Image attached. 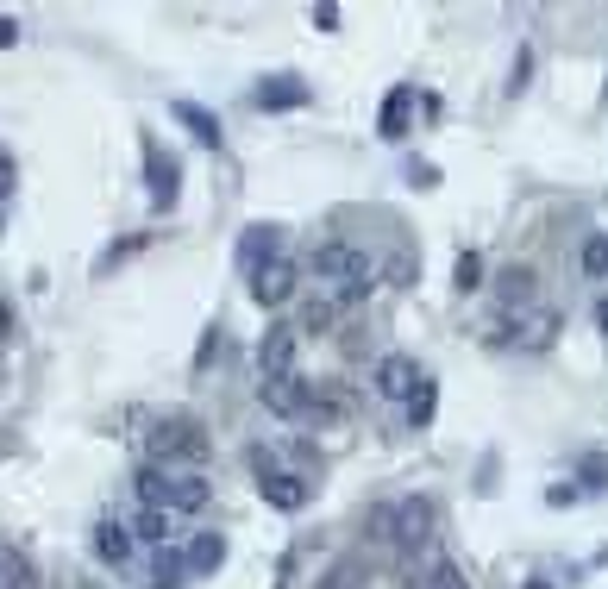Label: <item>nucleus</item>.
Here are the masks:
<instances>
[{"label": "nucleus", "instance_id": "f257e3e1", "mask_svg": "<svg viewBox=\"0 0 608 589\" xmlns=\"http://www.w3.org/2000/svg\"><path fill=\"white\" fill-rule=\"evenodd\" d=\"M145 452H151V464L170 470L176 458L182 464H201L207 452H214V439H207V427H201L195 414H163L157 427H151V439H145Z\"/></svg>", "mask_w": 608, "mask_h": 589}, {"label": "nucleus", "instance_id": "f03ea898", "mask_svg": "<svg viewBox=\"0 0 608 589\" xmlns=\"http://www.w3.org/2000/svg\"><path fill=\"white\" fill-rule=\"evenodd\" d=\"M308 270L326 276V282H339V301H364V295H370V276H377V270H370V257H364L358 245H345V239L314 245Z\"/></svg>", "mask_w": 608, "mask_h": 589}, {"label": "nucleus", "instance_id": "7ed1b4c3", "mask_svg": "<svg viewBox=\"0 0 608 589\" xmlns=\"http://www.w3.org/2000/svg\"><path fill=\"white\" fill-rule=\"evenodd\" d=\"M370 533H377V539H395L402 552H420V546L433 539V502H427V496L395 502V508H383L377 521H370Z\"/></svg>", "mask_w": 608, "mask_h": 589}, {"label": "nucleus", "instance_id": "20e7f679", "mask_svg": "<svg viewBox=\"0 0 608 589\" xmlns=\"http://www.w3.org/2000/svg\"><path fill=\"white\" fill-rule=\"evenodd\" d=\"M251 470H257V496H264L270 508H283V514H301V508H308V483H301L295 470H276L270 452H251Z\"/></svg>", "mask_w": 608, "mask_h": 589}, {"label": "nucleus", "instance_id": "39448f33", "mask_svg": "<svg viewBox=\"0 0 608 589\" xmlns=\"http://www.w3.org/2000/svg\"><path fill=\"white\" fill-rule=\"evenodd\" d=\"M295 358H301V326L276 320L264 333V345H257V376H264V383H283V376H295Z\"/></svg>", "mask_w": 608, "mask_h": 589}, {"label": "nucleus", "instance_id": "423d86ee", "mask_svg": "<svg viewBox=\"0 0 608 589\" xmlns=\"http://www.w3.org/2000/svg\"><path fill=\"white\" fill-rule=\"evenodd\" d=\"M295 282H301V270L289 264V257H276V264H264L251 276V301L257 308H283V301L295 295Z\"/></svg>", "mask_w": 608, "mask_h": 589}, {"label": "nucleus", "instance_id": "0eeeda50", "mask_svg": "<svg viewBox=\"0 0 608 589\" xmlns=\"http://www.w3.org/2000/svg\"><path fill=\"white\" fill-rule=\"evenodd\" d=\"M370 383H377V395H389V402H408V395L420 389V370H414V358H408V351H389V358L377 364V376H370Z\"/></svg>", "mask_w": 608, "mask_h": 589}, {"label": "nucleus", "instance_id": "6e6552de", "mask_svg": "<svg viewBox=\"0 0 608 589\" xmlns=\"http://www.w3.org/2000/svg\"><path fill=\"white\" fill-rule=\"evenodd\" d=\"M264 408L283 414V420H301L314 408V383H301V376H283V383H264Z\"/></svg>", "mask_w": 608, "mask_h": 589}, {"label": "nucleus", "instance_id": "1a4fd4ad", "mask_svg": "<svg viewBox=\"0 0 608 589\" xmlns=\"http://www.w3.org/2000/svg\"><path fill=\"white\" fill-rule=\"evenodd\" d=\"M533 295H540V276H533L527 264H508L502 276H496V301L508 314H521V308H533Z\"/></svg>", "mask_w": 608, "mask_h": 589}, {"label": "nucleus", "instance_id": "9d476101", "mask_svg": "<svg viewBox=\"0 0 608 589\" xmlns=\"http://www.w3.org/2000/svg\"><path fill=\"white\" fill-rule=\"evenodd\" d=\"M257 107H264V113L308 107V82H301V76H264V82H257Z\"/></svg>", "mask_w": 608, "mask_h": 589}, {"label": "nucleus", "instance_id": "9b49d317", "mask_svg": "<svg viewBox=\"0 0 608 589\" xmlns=\"http://www.w3.org/2000/svg\"><path fill=\"white\" fill-rule=\"evenodd\" d=\"M276 245H283V226H245V239H239V264L257 276L264 264H276Z\"/></svg>", "mask_w": 608, "mask_h": 589}, {"label": "nucleus", "instance_id": "f8f14e48", "mask_svg": "<svg viewBox=\"0 0 608 589\" xmlns=\"http://www.w3.org/2000/svg\"><path fill=\"white\" fill-rule=\"evenodd\" d=\"M132 539H138V533H132L126 521H113V514H107V521H95V558L120 571V564L132 558Z\"/></svg>", "mask_w": 608, "mask_h": 589}, {"label": "nucleus", "instance_id": "ddd939ff", "mask_svg": "<svg viewBox=\"0 0 608 589\" xmlns=\"http://www.w3.org/2000/svg\"><path fill=\"white\" fill-rule=\"evenodd\" d=\"M552 333H558V314L552 308H533V314H521V320H514V345H521V351H546L552 345Z\"/></svg>", "mask_w": 608, "mask_h": 589}, {"label": "nucleus", "instance_id": "4468645a", "mask_svg": "<svg viewBox=\"0 0 608 589\" xmlns=\"http://www.w3.org/2000/svg\"><path fill=\"white\" fill-rule=\"evenodd\" d=\"M138 502H145V508H170V489H176V477H170V470H163V464H138Z\"/></svg>", "mask_w": 608, "mask_h": 589}, {"label": "nucleus", "instance_id": "2eb2a0df", "mask_svg": "<svg viewBox=\"0 0 608 589\" xmlns=\"http://www.w3.org/2000/svg\"><path fill=\"white\" fill-rule=\"evenodd\" d=\"M207 496H214V483H207L201 470H189V477H176V489H170V514H201Z\"/></svg>", "mask_w": 608, "mask_h": 589}, {"label": "nucleus", "instance_id": "dca6fc26", "mask_svg": "<svg viewBox=\"0 0 608 589\" xmlns=\"http://www.w3.org/2000/svg\"><path fill=\"white\" fill-rule=\"evenodd\" d=\"M170 113L201 138V145H214V151H220V138H226V132H220V113H207V107H195V101H176Z\"/></svg>", "mask_w": 608, "mask_h": 589}, {"label": "nucleus", "instance_id": "f3484780", "mask_svg": "<svg viewBox=\"0 0 608 589\" xmlns=\"http://www.w3.org/2000/svg\"><path fill=\"white\" fill-rule=\"evenodd\" d=\"M145 163H151V201L170 214V207H176V157H157V145H151Z\"/></svg>", "mask_w": 608, "mask_h": 589}, {"label": "nucleus", "instance_id": "a211bd4d", "mask_svg": "<svg viewBox=\"0 0 608 589\" xmlns=\"http://www.w3.org/2000/svg\"><path fill=\"white\" fill-rule=\"evenodd\" d=\"M220 564H226V539H220V533H195V539H189V571H195V577H214Z\"/></svg>", "mask_w": 608, "mask_h": 589}, {"label": "nucleus", "instance_id": "6ab92c4d", "mask_svg": "<svg viewBox=\"0 0 608 589\" xmlns=\"http://www.w3.org/2000/svg\"><path fill=\"white\" fill-rule=\"evenodd\" d=\"M182 577H189V552L157 546V558H151V589H182Z\"/></svg>", "mask_w": 608, "mask_h": 589}, {"label": "nucleus", "instance_id": "aec40b11", "mask_svg": "<svg viewBox=\"0 0 608 589\" xmlns=\"http://www.w3.org/2000/svg\"><path fill=\"white\" fill-rule=\"evenodd\" d=\"M0 589H38V571L19 546H0Z\"/></svg>", "mask_w": 608, "mask_h": 589}, {"label": "nucleus", "instance_id": "412c9836", "mask_svg": "<svg viewBox=\"0 0 608 589\" xmlns=\"http://www.w3.org/2000/svg\"><path fill=\"white\" fill-rule=\"evenodd\" d=\"M408 107H414V88H408V82H402V88H389L383 120H377V126H383V138H402V132H408Z\"/></svg>", "mask_w": 608, "mask_h": 589}, {"label": "nucleus", "instance_id": "4be33fe9", "mask_svg": "<svg viewBox=\"0 0 608 589\" xmlns=\"http://www.w3.org/2000/svg\"><path fill=\"white\" fill-rule=\"evenodd\" d=\"M433 408H439V383H433V376H420V389L408 395V427H414V433L433 427Z\"/></svg>", "mask_w": 608, "mask_h": 589}, {"label": "nucleus", "instance_id": "5701e85b", "mask_svg": "<svg viewBox=\"0 0 608 589\" xmlns=\"http://www.w3.org/2000/svg\"><path fill=\"white\" fill-rule=\"evenodd\" d=\"M132 533L151 539V546H170V508H138L132 514Z\"/></svg>", "mask_w": 608, "mask_h": 589}, {"label": "nucleus", "instance_id": "b1692460", "mask_svg": "<svg viewBox=\"0 0 608 589\" xmlns=\"http://www.w3.org/2000/svg\"><path fill=\"white\" fill-rule=\"evenodd\" d=\"M358 583H364V558H339L314 589H358Z\"/></svg>", "mask_w": 608, "mask_h": 589}, {"label": "nucleus", "instance_id": "393cba45", "mask_svg": "<svg viewBox=\"0 0 608 589\" xmlns=\"http://www.w3.org/2000/svg\"><path fill=\"white\" fill-rule=\"evenodd\" d=\"M452 282H458V295L483 289V257H477V251H458V264H452Z\"/></svg>", "mask_w": 608, "mask_h": 589}, {"label": "nucleus", "instance_id": "a878e982", "mask_svg": "<svg viewBox=\"0 0 608 589\" xmlns=\"http://www.w3.org/2000/svg\"><path fill=\"white\" fill-rule=\"evenodd\" d=\"M583 276H608V232L583 239Z\"/></svg>", "mask_w": 608, "mask_h": 589}, {"label": "nucleus", "instance_id": "bb28decb", "mask_svg": "<svg viewBox=\"0 0 608 589\" xmlns=\"http://www.w3.org/2000/svg\"><path fill=\"white\" fill-rule=\"evenodd\" d=\"M433 589H471V577H464L452 558H439V564H433Z\"/></svg>", "mask_w": 608, "mask_h": 589}, {"label": "nucleus", "instance_id": "cd10ccee", "mask_svg": "<svg viewBox=\"0 0 608 589\" xmlns=\"http://www.w3.org/2000/svg\"><path fill=\"white\" fill-rule=\"evenodd\" d=\"M320 326H333V301H308L301 308V333H320Z\"/></svg>", "mask_w": 608, "mask_h": 589}, {"label": "nucleus", "instance_id": "c85d7f7f", "mask_svg": "<svg viewBox=\"0 0 608 589\" xmlns=\"http://www.w3.org/2000/svg\"><path fill=\"white\" fill-rule=\"evenodd\" d=\"M13 182H19V170H13V157H7V151H0V201H7V195H13Z\"/></svg>", "mask_w": 608, "mask_h": 589}, {"label": "nucleus", "instance_id": "c756f323", "mask_svg": "<svg viewBox=\"0 0 608 589\" xmlns=\"http://www.w3.org/2000/svg\"><path fill=\"white\" fill-rule=\"evenodd\" d=\"M314 26H320V32L339 26V7H333V0H320V7H314Z\"/></svg>", "mask_w": 608, "mask_h": 589}, {"label": "nucleus", "instance_id": "7c9ffc66", "mask_svg": "<svg viewBox=\"0 0 608 589\" xmlns=\"http://www.w3.org/2000/svg\"><path fill=\"white\" fill-rule=\"evenodd\" d=\"M214 351H220V326H214V333H207V339H201V351H195V364L207 370V364H214Z\"/></svg>", "mask_w": 608, "mask_h": 589}, {"label": "nucleus", "instance_id": "2f4dec72", "mask_svg": "<svg viewBox=\"0 0 608 589\" xmlns=\"http://www.w3.org/2000/svg\"><path fill=\"white\" fill-rule=\"evenodd\" d=\"M7 44H19V19L0 13V51H7Z\"/></svg>", "mask_w": 608, "mask_h": 589}, {"label": "nucleus", "instance_id": "473e14b6", "mask_svg": "<svg viewBox=\"0 0 608 589\" xmlns=\"http://www.w3.org/2000/svg\"><path fill=\"white\" fill-rule=\"evenodd\" d=\"M596 326H602V339H608V295L596 301Z\"/></svg>", "mask_w": 608, "mask_h": 589}, {"label": "nucleus", "instance_id": "72a5a7b5", "mask_svg": "<svg viewBox=\"0 0 608 589\" xmlns=\"http://www.w3.org/2000/svg\"><path fill=\"white\" fill-rule=\"evenodd\" d=\"M13 333V314H7V301H0V339H7Z\"/></svg>", "mask_w": 608, "mask_h": 589}, {"label": "nucleus", "instance_id": "f704fd0d", "mask_svg": "<svg viewBox=\"0 0 608 589\" xmlns=\"http://www.w3.org/2000/svg\"><path fill=\"white\" fill-rule=\"evenodd\" d=\"M527 589H552V583H527Z\"/></svg>", "mask_w": 608, "mask_h": 589}]
</instances>
